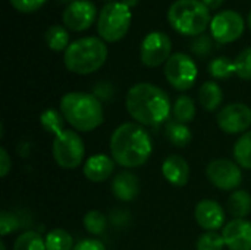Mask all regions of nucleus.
I'll return each mask as SVG.
<instances>
[{
	"instance_id": "nucleus-1",
	"label": "nucleus",
	"mask_w": 251,
	"mask_h": 250,
	"mask_svg": "<svg viewBox=\"0 0 251 250\" xmlns=\"http://www.w3.org/2000/svg\"><path fill=\"white\" fill-rule=\"evenodd\" d=\"M125 108L131 118L143 127H157L168 122L172 113L169 94L151 83L132 85L126 93Z\"/></svg>"
},
{
	"instance_id": "nucleus-2",
	"label": "nucleus",
	"mask_w": 251,
	"mask_h": 250,
	"mask_svg": "<svg viewBox=\"0 0 251 250\" xmlns=\"http://www.w3.org/2000/svg\"><path fill=\"white\" fill-rule=\"evenodd\" d=\"M153 141L146 127L137 122L119 125L110 137V153L113 161L124 168H140L151 156Z\"/></svg>"
},
{
	"instance_id": "nucleus-3",
	"label": "nucleus",
	"mask_w": 251,
	"mask_h": 250,
	"mask_svg": "<svg viewBox=\"0 0 251 250\" xmlns=\"http://www.w3.org/2000/svg\"><path fill=\"white\" fill-rule=\"evenodd\" d=\"M59 111L74 130L82 133H90L99 128L104 121L103 103L93 93H66L60 100Z\"/></svg>"
},
{
	"instance_id": "nucleus-4",
	"label": "nucleus",
	"mask_w": 251,
	"mask_h": 250,
	"mask_svg": "<svg viewBox=\"0 0 251 250\" xmlns=\"http://www.w3.org/2000/svg\"><path fill=\"white\" fill-rule=\"evenodd\" d=\"M107 60V46L99 37H82L63 52V63L69 72L88 75L99 71Z\"/></svg>"
},
{
	"instance_id": "nucleus-5",
	"label": "nucleus",
	"mask_w": 251,
	"mask_h": 250,
	"mask_svg": "<svg viewBox=\"0 0 251 250\" xmlns=\"http://www.w3.org/2000/svg\"><path fill=\"white\" fill-rule=\"evenodd\" d=\"M171 27L187 37L201 35L210 27V9L201 0H176L168 10Z\"/></svg>"
},
{
	"instance_id": "nucleus-6",
	"label": "nucleus",
	"mask_w": 251,
	"mask_h": 250,
	"mask_svg": "<svg viewBox=\"0 0 251 250\" xmlns=\"http://www.w3.org/2000/svg\"><path fill=\"white\" fill-rule=\"evenodd\" d=\"M132 13L122 1H110L101 7L97 18V32L104 43L122 40L131 27Z\"/></svg>"
},
{
	"instance_id": "nucleus-7",
	"label": "nucleus",
	"mask_w": 251,
	"mask_h": 250,
	"mask_svg": "<svg viewBox=\"0 0 251 250\" xmlns=\"http://www.w3.org/2000/svg\"><path fill=\"white\" fill-rule=\"evenodd\" d=\"M51 153L54 162L63 169H76L85 156V144L82 137L72 130H65L54 137Z\"/></svg>"
},
{
	"instance_id": "nucleus-8",
	"label": "nucleus",
	"mask_w": 251,
	"mask_h": 250,
	"mask_svg": "<svg viewBox=\"0 0 251 250\" xmlns=\"http://www.w3.org/2000/svg\"><path fill=\"white\" fill-rule=\"evenodd\" d=\"M165 78L178 91H187L193 88L197 81L199 69L196 62L187 53H174L165 63Z\"/></svg>"
},
{
	"instance_id": "nucleus-9",
	"label": "nucleus",
	"mask_w": 251,
	"mask_h": 250,
	"mask_svg": "<svg viewBox=\"0 0 251 250\" xmlns=\"http://www.w3.org/2000/svg\"><path fill=\"white\" fill-rule=\"evenodd\" d=\"M172 56V41L162 31L149 32L140 46L141 63L147 68H157L168 62Z\"/></svg>"
},
{
	"instance_id": "nucleus-10",
	"label": "nucleus",
	"mask_w": 251,
	"mask_h": 250,
	"mask_svg": "<svg viewBox=\"0 0 251 250\" xmlns=\"http://www.w3.org/2000/svg\"><path fill=\"white\" fill-rule=\"evenodd\" d=\"M212 38L219 44H229L238 40L246 28L244 18L235 10H222L212 18L210 22Z\"/></svg>"
},
{
	"instance_id": "nucleus-11",
	"label": "nucleus",
	"mask_w": 251,
	"mask_h": 250,
	"mask_svg": "<svg viewBox=\"0 0 251 250\" xmlns=\"http://www.w3.org/2000/svg\"><path fill=\"white\" fill-rule=\"evenodd\" d=\"M206 175L216 189L224 192H235L243 183L241 167L229 159L212 161L206 168Z\"/></svg>"
},
{
	"instance_id": "nucleus-12",
	"label": "nucleus",
	"mask_w": 251,
	"mask_h": 250,
	"mask_svg": "<svg viewBox=\"0 0 251 250\" xmlns=\"http://www.w3.org/2000/svg\"><path fill=\"white\" fill-rule=\"evenodd\" d=\"M216 121L226 134H244L251 125V108L244 103H229L219 111Z\"/></svg>"
},
{
	"instance_id": "nucleus-13",
	"label": "nucleus",
	"mask_w": 251,
	"mask_h": 250,
	"mask_svg": "<svg viewBox=\"0 0 251 250\" xmlns=\"http://www.w3.org/2000/svg\"><path fill=\"white\" fill-rule=\"evenodd\" d=\"M97 18V7L91 0H75L62 13L63 24L74 32H81L93 27Z\"/></svg>"
},
{
	"instance_id": "nucleus-14",
	"label": "nucleus",
	"mask_w": 251,
	"mask_h": 250,
	"mask_svg": "<svg viewBox=\"0 0 251 250\" xmlns=\"http://www.w3.org/2000/svg\"><path fill=\"white\" fill-rule=\"evenodd\" d=\"M194 217L197 224L206 231H216L225 224V212L221 203L212 199H203L196 205Z\"/></svg>"
},
{
	"instance_id": "nucleus-15",
	"label": "nucleus",
	"mask_w": 251,
	"mask_h": 250,
	"mask_svg": "<svg viewBox=\"0 0 251 250\" xmlns=\"http://www.w3.org/2000/svg\"><path fill=\"white\" fill-rule=\"evenodd\" d=\"M222 237L229 250H251V222L247 220H232L224 230Z\"/></svg>"
},
{
	"instance_id": "nucleus-16",
	"label": "nucleus",
	"mask_w": 251,
	"mask_h": 250,
	"mask_svg": "<svg viewBox=\"0 0 251 250\" xmlns=\"http://www.w3.org/2000/svg\"><path fill=\"white\" fill-rule=\"evenodd\" d=\"M115 164L116 162L113 161V158H110L104 153H97V155L90 156L85 161L82 171H84V175L88 181L103 183L113 174Z\"/></svg>"
},
{
	"instance_id": "nucleus-17",
	"label": "nucleus",
	"mask_w": 251,
	"mask_h": 250,
	"mask_svg": "<svg viewBox=\"0 0 251 250\" xmlns=\"http://www.w3.org/2000/svg\"><path fill=\"white\" fill-rule=\"evenodd\" d=\"M162 174L175 187H184L190 180V165L179 155H169L162 164Z\"/></svg>"
},
{
	"instance_id": "nucleus-18",
	"label": "nucleus",
	"mask_w": 251,
	"mask_h": 250,
	"mask_svg": "<svg viewBox=\"0 0 251 250\" xmlns=\"http://www.w3.org/2000/svg\"><path fill=\"white\" fill-rule=\"evenodd\" d=\"M140 180L135 174L124 171L115 175L112 181V193L121 202H132L140 194Z\"/></svg>"
},
{
	"instance_id": "nucleus-19",
	"label": "nucleus",
	"mask_w": 251,
	"mask_h": 250,
	"mask_svg": "<svg viewBox=\"0 0 251 250\" xmlns=\"http://www.w3.org/2000/svg\"><path fill=\"white\" fill-rule=\"evenodd\" d=\"M199 102L207 112H215L224 102V91L215 81H206L199 90Z\"/></svg>"
},
{
	"instance_id": "nucleus-20",
	"label": "nucleus",
	"mask_w": 251,
	"mask_h": 250,
	"mask_svg": "<svg viewBox=\"0 0 251 250\" xmlns=\"http://www.w3.org/2000/svg\"><path fill=\"white\" fill-rule=\"evenodd\" d=\"M166 139L176 147H187L191 143L193 134L187 124H182L176 119H169L165 125Z\"/></svg>"
},
{
	"instance_id": "nucleus-21",
	"label": "nucleus",
	"mask_w": 251,
	"mask_h": 250,
	"mask_svg": "<svg viewBox=\"0 0 251 250\" xmlns=\"http://www.w3.org/2000/svg\"><path fill=\"white\" fill-rule=\"evenodd\" d=\"M228 211L234 220H246L251 212V196L246 190H235L228 199Z\"/></svg>"
},
{
	"instance_id": "nucleus-22",
	"label": "nucleus",
	"mask_w": 251,
	"mask_h": 250,
	"mask_svg": "<svg viewBox=\"0 0 251 250\" xmlns=\"http://www.w3.org/2000/svg\"><path fill=\"white\" fill-rule=\"evenodd\" d=\"M69 40H71L69 31L66 27L62 25H51L47 28L44 34V41L49 46V49L53 52H65L71 44Z\"/></svg>"
},
{
	"instance_id": "nucleus-23",
	"label": "nucleus",
	"mask_w": 251,
	"mask_h": 250,
	"mask_svg": "<svg viewBox=\"0 0 251 250\" xmlns=\"http://www.w3.org/2000/svg\"><path fill=\"white\" fill-rule=\"evenodd\" d=\"M172 115L174 119L182 122V124H188L196 118V103L190 96H179L176 97V100L172 105Z\"/></svg>"
},
{
	"instance_id": "nucleus-24",
	"label": "nucleus",
	"mask_w": 251,
	"mask_h": 250,
	"mask_svg": "<svg viewBox=\"0 0 251 250\" xmlns=\"http://www.w3.org/2000/svg\"><path fill=\"white\" fill-rule=\"evenodd\" d=\"M232 153L235 162L241 168L251 169V131L241 134V137L234 144Z\"/></svg>"
},
{
	"instance_id": "nucleus-25",
	"label": "nucleus",
	"mask_w": 251,
	"mask_h": 250,
	"mask_svg": "<svg viewBox=\"0 0 251 250\" xmlns=\"http://www.w3.org/2000/svg\"><path fill=\"white\" fill-rule=\"evenodd\" d=\"M207 71L215 80H228L234 74H237L235 62L226 56H218V57L212 59L209 62Z\"/></svg>"
},
{
	"instance_id": "nucleus-26",
	"label": "nucleus",
	"mask_w": 251,
	"mask_h": 250,
	"mask_svg": "<svg viewBox=\"0 0 251 250\" xmlns=\"http://www.w3.org/2000/svg\"><path fill=\"white\" fill-rule=\"evenodd\" d=\"M44 242L47 250H72L75 246L72 236L63 228H54L49 231L44 237Z\"/></svg>"
},
{
	"instance_id": "nucleus-27",
	"label": "nucleus",
	"mask_w": 251,
	"mask_h": 250,
	"mask_svg": "<svg viewBox=\"0 0 251 250\" xmlns=\"http://www.w3.org/2000/svg\"><path fill=\"white\" fill-rule=\"evenodd\" d=\"M40 124L44 131H47L49 134H53L54 137L59 136L62 131H65V128H63L65 118L60 111H56L53 108L43 111V113L40 116Z\"/></svg>"
},
{
	"instance_id": "nucleus-28",
	"label": "nucleus",
	"mask_w": 251,
	"mask_h": 250,
	"mask_svg": "<svg viewBox=\"0 0 251 250\" xmlns=\"http://www.w3.org/2000/svg\"><path fill=\"white\" fill-rule=\"evenodd\" d=\"M12 250H47L46 249V242L41 234L37 231H24L19 234L13 243Z\"/></svg>"
},
{
	"instance_id": "nucleus-29",
	"label": "nucleus",
	"mask_w": 251,
	"mask_h": 250,
	"mask_svg": "<svg viewBox=\"0 0 251 250\" xmlns=\"http://www.w3.org/2000/svg\"><path fill=\"white\" fill-rule=\"evenodd\" d=\"M84 227L85 230L93 234V236H103L107 230V220H106V215L100 211H90L84 215Z\"/></svg>"
},
{
	"instance_id": "nucleus-30",
	"label": "nucleus",
	"mask_w": 251,
	"mask_h": 250,
	"mask_svg": "<svg viewBox=\"0 0 251 250\" xmlns=\"http://www.w3.org/2000/svg\"><path fill=\"white\" fill-rule=\"evenodd\" d=\"M196 246L197 250H224L225 242L222 234H218L216 231H206L199 237Z\"/></svg>"
},
{
	"instance_id": "nucleus-31",
	"label": "nucleus",
	"mask_w": 251,
	"mask_h": 250,
	"mask_svg": "<svg viewBox=\"0 0 251 250\" xmlns=\"http://www.w3.org/2000/svg\"><path fill=\"white\" fill-rule=\"evenodd\" d=\"M190 49H191L193 55H196L197 57H207L213 52V38L206 34L194 37Z\"/></svg>"
},
{
	"instance_id": "nucleus-32",
	"label": "nucleus",
	"mask_w": 251,
	"mask_h": 250,
	"mask_svg": "<svg viewBox=\"0 0 251 250\" xmlns=\"http://www.w3.org/2000/svg\"><path fill=\"white\" fill-rule=\"evenodd\" d=\"M234 62H235L237 75H238L241 80L250 81L251 80V47L244 49V50L237 56V59H235Z\"/></svg>"
},
{
	"instance_id": "nucleus-33",
	"label": "nucleus",
	"mask_w": 251,
	"mask_h": 250,
	"mask_svg": "<svg viewBox=\"0 0 251 250\" xmlns=\"http://www.w3.org/2000/svg\"><path fill=\"white\" fill-rule=\"evenodd\" d=\"M19 228H21L19 218L15 214L9 212V211H3L1 215H0V233H1V236L4 237V236L10 234V233H13L16 230H19Z\"/></svg>"
},
{
	"instance_id": "nucleus-34",
	"label": "nucleus",
	"mask_w": 251,
	"mask_h": 250,
	"mask_svg": "<svg viewBox=\"0 0 251 250\" xmlns=\"http://www.w3.org/2000/svg\"><path fill=\"white\" fill-rule=\"evenodd\" d=\"M12 7L16 9L21 13H32L41 9L47 0H9Z\"/></svg>"
},
{
	"instance_id": "nucleus-35",
	"label": "nucleus",
	"mask_w": 251,
	"mask_h": 250,
	"mask_svg": "<svg viewBox=\"0 0 251 250\" xmlns=\"http://www.w3.org/2000/svg\"><path fill=\"white\" fill-rule=\"evenodd\" d=\"M93 94L103 103V102H110L115 94V88L110 83L107 81H99L93 85Z\"/></svg>"
},
{
	"instance_id": "nucleus-36",
	"label": "nucleus",
	"mask_w": 251,
	"mask_h": 250,
	"mask_svg": "<svg viewBox=\"0 0 251 250\" xmlns=\"http://www.w3.org/2000/svg\"><path fill=\"white\" fill-rule=\"evenodd\" d=\"M72 250H106V246L97 239H84L78 242Z\"/></svg>"
},
{
	"instance_id": "nucleus-37",
	"label": "nucleus",
	"mask_w": 251,
	"mask_h": 250,
	"mask_svg": "<svg viewBox=\"0 0 251 250\" xmlns=\"http://www.w3.org/2000/svg\"><path fill=\"white\" fill-rule=\"evenodd\" d=\"M10 169H12V159H10L7 150L4 147H1L0 149V175L4 178Z\"/></svg>"
},
{
	"instance_id": "nucleus-38",
	"label": "nucleus",
	"mask_w": 251,
	"mask_h": 250,
	"mask_svg": "<svg viewBox=\"0 0 251 250\" xmlns=\"http://www.w3.org/2000/svg\"><path fill=\"white\" fill-rule=\"evenodd\" d=\"M128 212L125 211H115L113 215H112V222L118 227V225H125L128 220H122V217H125Z\"/></svg>"
},
{
	"instance_id": "nucleus-39",
	"label": "nucleus",
	"mask_w": 251,
	"mask_h": 250,
	"mask_svg": "<svg viewBox=\"0 0 251 250\" xmlns=\"http://www.w3.org/2000/svg\"><path fill=\"white\" fill-rule=\"evenodd\" d=\"M201 1H203L210 10H215V9H219L225 0H201Z\"/></svg>"
},
{
	"instance_id": "nucleus-40",
	"label": "nucleus",
	"mask_w": 251,
	"mask_h": 250,
	"mask_svg": "<svg viewBox=\"0 0 251 250\" xmlns=\"http://www.w3.org/2000/svg\"><path fill=\"white\" fill-rule=\"evenodd\" d=\"M125 6H128L129 9H132V7H135L138 3H140V0H121Z\"/></svg>"
},
{
	"instance_id": "nucleus-41",
	"label": "nucleus",
	"mask_w": 251,
	"mask_h": 250,
	"mask_svg": "<svg viewBox=\"0 0 251 250\" xmlns=\"http://www.w3.org/2000/svg\"><path fill=\"white\" fill-rule=\"evenodd\" d=\"M247 25H249V28L251 29V10L250 13H249V18H247Z\"/></svg>"
},
{
	"instance_id": "nucleus-42",
	"label": "nucleus",
	"mask_w": 251,
	"mask_h": 250,
	"mask_svg": "<svg viewBox=\"0 0 251 250\" xmlns=\"http://www.w3.org/2000/svg\"><path fill=\"white\" fill-rule=\"evenodd\" d=\"M57 1H60V3H72L75 0H57Z\"/></svg>"
},
{
	"instance_id": "nucleus-43",
	"label": "nucleus",
	"mask_w": 251,
	"mask_h": 250,
	"mask_svg": "<svg viewBox=\"0 0 251 250\" xmlns=\"http://www.w3.org/2000/svg\"><path fill=\"white\" fill-rule=\"evenodd\" d=\"M0 250H6V246H4V243H3V242L0 243Z\"/></svg>"
},
{
	"instance_id": "nucleus-44",
	"label": "nucleus",
	"mask_w": 251,
	"mask_h": 250,
	"mask_svg": "<svg viewBox=\"0 0 251 250\" xmlns=\"http://www.w3.org/2000/svg\"><path fill=\"white\" fill-rule=\"evenodd\" d=\"M106 1H109V3H110V1H116V0H106Z\"/></svg>"
}]
</instances>
